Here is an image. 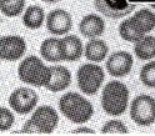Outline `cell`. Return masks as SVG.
Here are the masks:
<instances>
[{"mask_svg":"<svg viewBox=\"0 0 155 136\" xmlns=\"http://www.w3.org/2000/svg\"><path fill=\"white\" fill-rule=\"evenodd\" d=\"M129 90L123 83L111 81L104 87L101 105L106 114L111 116L121 115L128 108Z\"/></svg>","mask_w":155,"mask_h":136,"instance_id":"6da1fadb","label":"cell"},{"mask_svg":"<svg viewBox=\"0 0 155 136\" xmlns=\"http://www.w3.org/2000/svg\"><path fill=\"white\" fill-rule=\"evenodd\" d=\"M59 108L65 118L76 124L88 121L93 116L94 111L91 104L76 92H68L63 95L59 102Z\"/></svg>","mask_w":155,"mask_h":136,"instance_id":"7a4b0ae2","label":"cell"},{"mask_svg":"<svg viewBox=\"0 0 155 136\" xmlns=\"http://www.w3.org/2000/svg\"><path fill=\"white\" fill-rule=\"evenodd\" d=\"M19 77L21 81L34 86H46L51 77V70L36 56H28L19 65Z\"/></svg>","mask_w":155,"mask_h":136,"instance_id":"3957f363","label":"cell"},{"mask_svg":"<svg viewBox=\"0 0 155 136\" xmlns=\"http://www.w3.org/2000/svg\"><path fill=\"white\" fill-rule=\"evenodd\" d=\"M79 89L88 95H94L104 81V70L95 64L83 65L76 74Z\"/></svg>","mask_w":155,"mask_h":136,"instance_id":"277c9868","label":"cell"},{"mask_svg":"<svg viewBox=\"0 0 155 136\" xmlns=\"http://www.w3.org/2000/svg\"><path fill=\"white\" fill-rule=\"evenodd\" d=\"M130 116L138 125H151L155 121V100L149 95L137 96L130 106Z\"/></svg>","mask_w":155,"mask_h":136,"instance_id":"5b68a950","label":"cell"},{"mask_svg":"<svg viewBox=\"0 0 155 136\" xmlns=\"http://www.w3.org/2000/svg\"><path fill=\"white\" fill-rule=\"evenodd\" d=\"M96 10L111 19H120L137 8L135 0H94Z\"/></svg>","mask_w":155,"mask_h":136,"instance_id":"8992f818","label":"cell"},{"mask_svg":"<svg viewBox=\"0 0 155 136\" xmlns=\"http://www.w3.org/2000/svg\"><path fill=\"white\" fill-rule=\"evenodd\" d=\"M38 102V95L34 90L26 89V87H20L15 90L10 98H9V104L12 109H14L19 114H28L30 112Z\"/></svg>","mask_w":155,"mask_h":136,"instance_id":"52a82bcc","label":"cell"},{"mask_svg":"<svg viewBox=\"0 0 155 136\" xmlns=\"http://www.w3.org/2000/svg\"><path fill=\"white\" fill-rule=\"evenodd\" d=\"M26 44L20 36H3L0 37V60L14 61L24 55Z\"/></svg>","mask_w":155,"mask_h":136,"instance_id":"ba28073f","label":"cell"},{"mask_svg":"<svg viewBox=\"0 0 155 136\" xmlns=\"http://www.w3.org/2000/svg\"><path fill=\"white\" fill-rule=\"evenodd\" d=\"M31 121L38 128L39 134H51L56 128L59 118L51 106H40L33 114Z\"/></svg>","mask_w":155,"mask_h":136,"instance_id":"9c48e42d","label":"cell"},{"mask_svg":"<svg viewBox=\"0 0 155 136\" xmlns=\"http://www.w3.org/2000/svg\"><path fill=\"white\" fill-rule=\"evenodd\" d=\"M133 67V56L127 51L114 53L106 61V69L111 76L123 77L128 75Z\"/></svg>","mask_w":155,"mask_h":136,"instance_id":"30bf717a","label":"cell"},{"mask_svg":"<svg viewBox=\"0 0 155 136\" xmlns=\"http://www.w3.org/2000/svg\"><path fill=\"white\" fill-rule=\"evenodd\" d=\"M73 21L70 14L63 10V9H56L49 13L46 20V29L54 35H63L71 29Z\"/></svg>","mask_w":155,"mask_h":136,"instance_id":"8fae6325","label":"cell"},{"mask_svg":"<svg viewBox=\"0 0 155 136\" xmlns=\"http://www.w3.org/2000/svg\"><path fill=\"white\" fill-rule=\"evenodd\" d=\"M51 77L49 83L46 84V89L50 90L53 92H58L61 91L64 89H66L68 86L70 85L71 81V74L70 71L64 66H51Z\"/></svg>","mask_w":155,"mask_h":136,"instance_id":"7c38bea8","label":"cell"},{"mask_svg":"<svg viewBox=\"0 0 155 136\" xmlns=\"http://www.w3.org/2000/svg\"><path fill=\"white\" fill-rule=\"evenodd\" d=\"M79 30L85 37L94 39L100 36L105 30L104 20L95 14H89L83 18V20L79 24Z\"/></svg>","mask_w":155,"mask_h":136,"instance_id":"4fadbf2b","label":"cell"},{"mask_svg":"<svg viewBox=\"0 0 155 136\" xmlns=\"http://www.w3.org/2000/svg\"><path fill=\"white\" fill-rule=\"evenodd\" d=\"M63 55L65 61H76L80 59L83 54V44L81 40L75 35H68L61 39Z\"/></svg>","mask_w":155,"mask_h":136,"instance_id":"5bb4252c","label":"cell"},{"mask_svg":"<svg viewBox=\"0 0 155 136\" xmlns=\"http://www.w3.org/2000/svg\"><path fill=\"white\" fill-rule=\"evenodd\" d=\"M40 54L48 61H63L64 55H63V46H61V40L55 37L46 39L43 41L40 46Z\"/></svg>","mask_w":155,"mask_h":136,"instance_id":"9a60e30c","label":"cell"},{"mask_svg":"<svg viewBox=\"0 0 155 136\" xmlns=\"http://www.w3.org/2000/svg\"><path fill=\"white\" fill-rule=\"evenodd\" d=\"M120 36L127 41L137 43L141 37L145 36V33L140 29V26L134 20V18H130L128 20H124L119 26Z\"/></svg>","mask_w":155,"mask_h":136,"instance_id":"2e32d148","label":"cell"},{"mask_svg":"<svg viewBox=\"0 0 155 136\" xmlns=\"http://www.w3.org/2000/svg\"><path fill=\"white\" fill-rule=\"evenodd\" d=\"M108 51H109V47L106 45V43L103 40H90L85 46L86 59L94 63L103 61L106 57V55H108Z\"/></svg>","mask_w":155,"mask_h":136,"instance_id":"e0dca14e","label":"cell"},{"mask_svg":"<svg viewBox=\"0 0 155 136\" xmlns=\"http://www.w3.org/2000/svg\"><path fill=\"white\" fill-rule=\"evenodd\" d=\"M134 53L140 60H150L155 57V37L144 36L137 41Z\"/></svg>","mask_w":155,"mask_h":136,"instance_id":"ac0fdd59","label":"cell"},{"mask_svg":"<svg viewBox=\"0 0 155 136\" xmlns=\"http://www.w3.org/2000/svg\"><path fill=\"white\" fill-rule=\"evenodd\" d=\"M44 21V10L43 8L39 5H33L29 6L28 10L24 14L23 23L26 28L29 29H38L40 28Z\"/></svg>","mask_w":155,"mask_h":136,"instance_id":"d6986e66","label":"cell"},{"mask_svg":"<svg viewBox=\"0 0 155 136\" xmlns=\"http://www.w3.org/2000/svg\"><path fill=\"white\" fill-rule=\"evenodd\" d=\"M133 18L145 34L154 30V28H155V14L153 11L148 10V9H141V10H139L138 13H135V15Z\"/></svg>","mask_w":155,"mask_h":136,"instance_id":"ffe728a7","label":"cell"},{"mask_svg":"<svg viewBox=\"0 0 155 136\" xmlns=\"http://www.w3.org/2000/svg\"><path fill=\"white\" fill-rule=\"evenodd\" d=\"M25 5V0H10L8 3L0 4V10L6 16H16L19 15Z\"/></svg>","mask_w":155,"mask_h":136,"instance_id":"44dd1931","label":"cell"},{"mask_svg":"<svg viewBox=\"0 0 155 136\" xmlns=\"http://www.w3.org/2000/svg\"><path fill=\"white\" fill-rule=\"evenodd\" d=\"M140 80L148 87H155V61L148 63L140 71Z\"/></svg>","mask_w":155,"mask_h":136,"instance_id":"7402d4cb","label":"cell"},{"mask_svg":"<svg viewBox=\"0 0 155 136\" xmlns=\"http://www.w3.org/2000/svg\"><path fill=\"white\" fill-rule=\"evenodd\" d=\"M101 132L104 135H106V134H110V135H127V134H129L128 129L125 128V125L118 120H113V121L106 122L103 126Z\"/></svg>","mask_w":155,"mask_h":136,"instance_id":"603a6c76","label":"cell"},{"mask_svg":"<svg viewBox=\"0 0 155 136\" xmlns=\"http://www.w3.org/2000/svg\"><path fill=\"white\" fill-rule=\"evenodd\" d=\"M14 124V115L5 108H0V131H5Z\"/></svg>","mask_w":155,"mask_h":136,"instance_id":"cb8c5ba5","label":"cell"},{"mask_svg":"<svg viewBox=\"0 0 155 136\" xmlns=\"http://www.w3.org/2000/svg\"><path fill=\"white\" fill-rule=\"evenodd\" d=\"M21 134H39V130H38L36 126L34 125V122L31 121V119L24 125Z\"/></svg>","mask_w":155,"mask_h":136,"instance_id":"d4e9b609","label":"cell"},{"mask_svg":"<svg viewBox=\"0 0 155 136\" xmlns=\"http://www.w3.org/2000/svg\"><path fill=\"white\" fill-rule=\"evenodd\" d=\"M73 134H90V135H93L94 134V131L91 130V129H88V128H80V129H76L75 131H73Z\"/></svg>","mask_w":155,"mask_h":136,"instance_id":"484cf974","label":"cell"},{"mask_svg":"<svg viewBox=\"0 0 155 136\" xmlns=\"http://www.w3.org/2000/svg\"><path fill=\"white\" fill-rule=\"evenodd\" d=\"M43 2H45V3H56V2H59V0H43Z\"/></svg>","mask_w":155,"mask_h":136,"instance_id":"4316f807","label":"cell"},{"mask_svg":"<svg viewBox=\"0 0 155 136\" xmlns=\"http://www.w3.org/2000/svg\"><path fill=\"white\" fill-rule=\"evenodd\" d=\"M150 6L155 10V0H151V2H150Z\"/></svg>","mask_w":155,"mask_h":136,"instance_id":"83f0119b","label":"cell"},{"mask_svg":"<svg viewBox=\"0 0 155 136\" xmlns=\"http://www.w3.org/2000/svg\"><path fill=\"white\" fill-rule=\"evenodd\" d=\"M8 2H10V0H0V4H4V3H8Z\"/></svg>","mask_w":155,"mask_h":136,"instance_id":"f1b7e54d","label":"cell"}]
</instances>
